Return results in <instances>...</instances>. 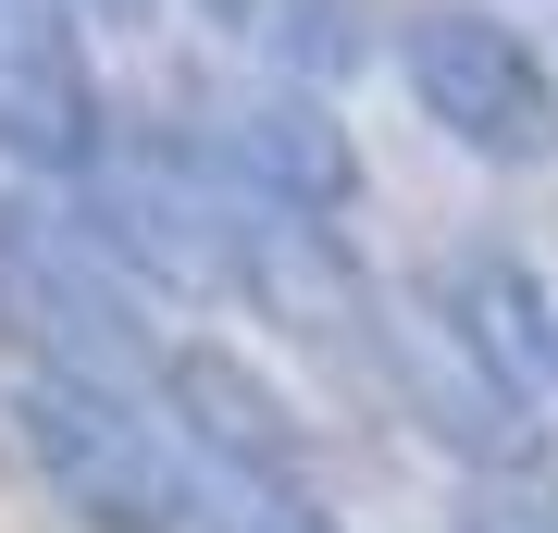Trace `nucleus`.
<instances>
[{
  "label": "nucleus",
  "mask_w": 558,
  "mask_h": 533,
  "mask_svg": "<svg viewBox=\"0 0 558 533\" xmlns=\"http://www.w3.org/2000/svg\"><path fill=\"white\" fill-rule=\"evenodd\" d=\"M435 311L472 336L497 373L534 397V410H558V298L521 274V261H497V249H459L447 274H435Z\"/></svg>",
  "instance_id": "nucleus-9"
},
{
  "label": "nucleus",
  "mask_w": 558,
  "mask_h": 533,
  "mask_svg": "<svg viewBox=\"0 0 558 533\" xmlns=\"http://www.w3.org/2000/svg\"><path fill=\"white\" fill-rule=\"evenodd\" d=\"M398 75L422 99V124H447V149L497 161V174L558 161V75H546V50L521 38V25L435 0V13L398 25Z\"/></svg>",
  "instance_id": "nucleus-5"
},
{
  "label": "nucleus",
  "mask_w": 558,
  "mask_h": 533,
  "mask_svg": "<svg viewBox=\"0 0 558 533\" xmlns=\"http://www.w3.org/2000/svg\"><path fill=\"white\" fill-rule=\"evenodd\" d=\"M75 223L100 237L149 298H236V237H248V186L186 137H112L75 161Z\"/></svg>",
  "instance_id": "nucleus-2"
},
{
  "label": "nucleus",
  "mask_w": 558,
  "mask_h": 533,
  "mask_svg": "<svg viewBox=\"0 0 558 533\" xmlns=\"http://www.w3.org/2000/svg\"><path fill=\"white\" fill-rule=\"evenodd\" d=\"M149 410L174 422V447L211 459V472H299V484H311V435H299V410H286V397L260 385L236 348H211V336L161 348Z\"/></svg>",
  "instance_id": "nucleus-8"
},
{
  "label": "nucleus",
  "mask_w": 558,
  "mask_h": 533,
  "mask_svg": "<svg viewBox=\"0 0 558 533\" xmlns=\"http://www.w3.org/2000/svg\"><path fill=\"white\" fill-rule=\"evenodd\" d=\"M186 137H199L248 198H274V211H323V223H336L348 198H360V149H348V124L323 112L311 75L199 87V99H186Z\"/></svg>",
  "instance_id": "nucleus-6"
},
{
  "label": "nucleus",
  "mask_w": 558,
  "mask_h": 533,
  "mask_svg": "<svg viewBox=\"0 0 558 533\" xmlns=\"http://www.w3.org/2000/svg\"><path fill=\"white\" fill-rule=\"evenodd\" d=\"M0 336H13L25 373H75L112 397H149V373H161L137 274L75 211H38V198H0Z\"/></svg>",
  "instance_id": "nucleus-3"
},
{
  "label": "nucleus",
  "mask_w": 558,
  "mask_h": 533,
  "mask_svg": "<svg viewBox=\"0 0 558 533\" xmlns=\"http://www.w3.org/2000/svg\"><path fill=\"white\" fill-rule=\"evenodd\" d=\"M100 149V75H87L75 0H0V161L75 174Z\"/></svg>",
  "instance_id": "nucleus-7"
},
{
  "label": "nucleus",
  "mask_w": 558,
  "mask_h": 533,
  "mask_svg": "<svg viewBox=\"0 0 558 533\" xmlns=\"http://www.w3.org/2000/svg\"><path fill=\"white\" fill-rule=\"evenodd\" d=\"M459 533H558V484H534V472H472V484H459Z\"/></svg>",
  "instance_id": "nucleus-12"
},
{
  "label": "nucleus",
  "mask_w": 558,
  "mask_h": 533,
  "mask_svg": "<svg viewBox=\"0 0 558 533\" xmlns=\"http://www.w3.org/2000/svg\"><path fill=\"white\" fill-rule=\"evenodd\" d=\"M211 25H248V0H211Z\"/></svg>",
  "instance_id": "nucleus-13"
},
{
  "label": "nucleus",
  "mask_w": 558,
  "mask_h": 533,
  "mask_svg": "<svg viewBox=\"0 0 558 533\" xmlns=\"http://www.w3.org/2000/svg\"><path fill=\"white\" fill-rule=\"evenodd\" d=\"M0 472L75 533H186V509H199V459L174 447V422L75 373L0 385Z\"/></svg>",
  "instance_id": "nucleus-1"
},
{
  "label": "nucleus",
  "mask_w": 558,
  "mask_h": 533,
  "mask_svg": "<svg viewBox=\"0 0 558 533\" xmlns=\"http://www.w3.org/2000/svg\"><path fill=\"white\" fill-rule=\"evenodd\" d=\"M186 533H348L299 472H211L199 459V509H186Z\"/></svg>",
  "instance_id": "nucleus-10"
},
{
  "label": "nucleus",
  "mask_w": 558,
  "mask_h": 533,
  "mask_svg": "<svg viewBox=\"0 0 558 533\" xmlns=\"http://www.w3.org/2000/svg\"><path fill=\"white\" fill-rule=\"evenodd\" d=\"M348 373L373 385L422 447H447L459 472H546V410H534L472 336H459L435 298H373Z\"/></svg>",
  "instance_id": "nucleus-4"
},
{
  "label": "nucleus",
  "mask_w": 558,
  "mask_h": 533,
  "mask_svg": "<svg viewBox=\"0 0 558 533\" xmlns=\"http://www.w3.org/2000/svg\"><path fill=\"white\" fill-rule=\"evenodd\" d=\"M248 38H260V62L274 75H348L360 62V0H248Z\"/></svg>",
  "instance_id": "nucleus-11"
}]
</instances>
